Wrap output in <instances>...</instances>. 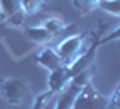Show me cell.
Masks as SVG:
<instances>
[{"label":"cell","mask_w":120,"mask_h":109,"mask_svg":"<svg viewBox=\"0 0 120 109\" xmlns=\"http://www.w3.org/2000/svg\"><path fill=\"white\" fill-rule=\"evenodd\" d=\"M113 40H120V26H118L116 29H113L109 35H105L104 38H100V40H98V45L107 44V42H113Z\"/></svg>","instance_id":"obj_14"},{"label":"cell","mask_w":120,"mask_h":109,"mask_svg":"<svg viewBox=\"0 0 120 109\" xmlns=\"http://www.w3.org/2000/svg\"><path fill=\"white\" fill-rule=\"evenodd\" d=\"M93 40H95V35H91V33L89 35L78 33V35H71L68 38H64V40H60L56 44L55 51L60 56V60H62V65L71 67L78 58H82L86 55V51L89 49Z\"/></svg>","instance_id":"obj_1"},{"label":"cell","mask_w":120,"mask_h":109,"mask_svg":"<svg viewBox=\"0 0 120 109\" xmlns=\"http://www.w3.org/2000/svg\"><path fill=\"white\" fill-rule=\"evenodd\" d=\"M107 109H120V86L113 91V94L107 98Z\"/></svg>","instance_id":"obj_13"},{"label":"cell","mask_w":120,"mask_h":109,"mask_svg":"<svg viewBox=\"0 0 120 109\" xmlns=\"http://www.w3.org/2000/svg\"><path fill=\"white\" fill-rule=\"evenodd\" d=\"M71 2H73L75 9L78 11V13H82V15L91 13V11L97 9L98 4H100V0H71Z\"/></svg>","instance_id":"obj_11"},{"label":"cell","mask_w":120,"mask_h":109,"mask_svg":"<svg viewBox=\"0 0 120 109\" xmlns=\"http://www.w3.org/2000/svg\"><path fill=\"white\" fill-rule=\"evenodd\" d=\"M29 86L27 82H24L22 78H16V76H6V78H0V98L9 104V105H22L27 102L29 98Z\"/></svg>","instance_id":"obj_2"},{"label":"cell","mask_w":120,"mask_h":109,"mask_svg":"<svg viewBox=\"0 0 120 109\" xmlns=\"http://www.w3.org/2000/svg\"><path fill=\"white\" fill-rule=\"evenodd\" d=\"M40 26H42V27H45L47 31H49V33H53L55 36L58 35V33H62L64 29L68 27V26H66V22L62 20V18H55V16H49V18H45V20L42 22Z\"/></svg>","instance_id":"obj_9"},{"label":"cell","mask_w":120,"mask_h":109,"mask_svg":"<svg viewBox=\"0 0 120 109\" xmlns=\"http://www.w3.org/2000/svg\"><path fill=\"white\" fill-rule=\"evenodd\" d=\"M44 7V0H20V11L24 15H37Z\"/></svg>","instance_id":"obj_10"},{"label":"cell","mask_w":120,"mask_h":109,"mask_svg":"<svg viewBox=\"0 0 120 109\" xmlns=\"http://www.w3.org/2000/svg\"><path fill=\"white\" fill-rule=\"evenodd\" d=\"M37 62L42 67H45L47 71H53V69H58L62 65V60L56 55L55 47H49V45H44L42 49L37 53Z\"/></svg>","instance_id":"obj_6"},{"label":"cell","mask_w":120,"mask_h":109,"mask_svg":"<svg viewBox=\"0 0 120 109\" xmlns=\"http://www.w3.org/2000/svg\"><path fill=\"white\" fill-rule=\"evenodd\" d=\"M98 7L111 16H120V0H100Z\"/></svg>","instance_id":"obj_12"},{"label":"cell","mask_w":120,"mask_h":109,"mask_svg":"<svg viewBox=\"0 0 120 109\" xmlns=\"http://www.w3.org/2000/svg\"><path fill=\"white\" fill-rule=\"evenodd\" d=\"M71 109H107V96H104L91 82H87L76 94Z\"/></svg>","instance_id":"obj_3"},{"label":"cell","mask_w":120,"mask_h":109,"mask_svg":"<svg viewBox=\"0 0 120 109\" xmlns=\"http://www.w3.org/2000/svg\"><path fill=\"white\" fill-rule=\"evenodd\" d=\"M26 35L29 36L35 44H40V45H47L49 42H53L55 35L49 33L45 27L42 26H33V27H26Z\"/></svg>","instance_id":"obj_7"},{"label":"cell","mask_w":120,"mask_h":109,"mask_svg":"<svg viewBox=\"0 0 120 109\" xmlns=\"http://www.w3.org/2000/svg\"><path fill=\"white\" fill-rule=\"evenodd\" d=\"M0 13L4 20L13 26H20L24 20V13L20 11V0H0Z\"/></svg>","instance_id":"obj_5"},{"label":"cell","mask_w":120,"mask_h":109,"mask_svg":"<svg viewBox=\"0 0 120 109\" xmlns=\"http://www.w3.org/2000/svg\"><path fill=\"white\" fill-rule=\"evenodd\" d=\"M55 96H56V94L53 93L51 89H47L44 93H38L37 96L33 98V102H31V109H45Z\"/></svg>","instance_id":"obj_8"},{"label":"cell","mask_w":120,"mask_h":109,"mask_svg":"<svg viewBox=\"0 0 120 109\" xmlns=\"http://www.w3.org/2000/svg\"><path fill=\"white\" fill-rule=\"evenodd\" d=\"M75 75L71 71V67H66V65H60L58 69H53L49 71V76H47V89H51L55 94H58L64 91V87L69 84V80L73 78Z\"/></svg>","instance_id":"obj_4"}]
</instances>
